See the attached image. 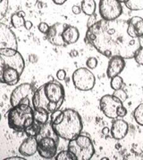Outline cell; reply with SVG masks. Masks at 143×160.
Wrapping results in <instances>:
<instances>
[{
  "mask_svg": "<svg viewBox=\"0 0 143 160\" xmlns=\"http://www.w3.org/2000/svg\"><path fill=\"white\" fill-rule=\"evenodd\" d=\"M55 158L57 160H77L76 157L69 149L60 151L58 154L56 155Z\"/></svg>",
  "mask_w": 143,
  "mask_h": 160,
  "instance_id": "cell-25",
  "label": "cell"
},
{
  "mask_svg": "<svg viewBox=\"0 0 143 160\" xmlns=\"http://www.w3.org/2000/svg\"><path fill=\"white\" fill-rule=\"evenodd\" d=\"M113 95H114L116 98H118L123 103L126 100H127V98H128V94H127L126 92L124 91V90H123L122 88L118 89V90H114Z\"/></svg>",
  "mask_w": 143,
  "mask_h": 160,
  "instance_id": "cell-27",
  "label": "cell"
},
{
  "mask_svg": "<svg viewBox=\"0 0 143 160\" xmlns=\"http://www.w3.org/2000/svg\"><path fill=\"white\" fill-rule=\"evenodd\" d=\"M49 114L46 109L41 108H34L33 109V117L34 120L39 122L41 125H45L49 119Z\"/></svg>",
  "mask_w": 143,
  "mask_h": 160,
  "instance_id": "cell-19",
  "label": "cell"
},
{
  "mask_svg": "<svg viewBox=\"0 0 143 160\" xmlns=\"http://www.w3.org/2000/svg\"><path fill=\"white\" fill-rule=\"evenodd\" d=\"M72 12H73V13L74 14H80V12H81V7L79 6H74L73 7H72Z\"/></svg>",
  "mask_w": 143,
  "mask_h": 160,
  "instance_id": "cell-35",
  "label": "cell"
},
{
  "mask_svg": "<svg viewBox=\"0 0 143 160\" xmlns=\"http://www.w3.org/2000/svg\"><path fill=\"white\" fill-rule=\"evenodd\" d=\"M57 142L51 137H43L38 141V153L43 158L50 159L56 157Z\"/></svg>",
  "mask_w": 143,
  "mask_h": 160,
  "instance_id": "cell-10",
  "label": "cell"
},
{
  "mask_svg": "<svg viewBox=\"0 0 143 160\" xmlns=\"http://www.w3.org/2000/svg\"><path fill=\"white\" fill-rule=\"evenodd\" d=\"M127 32L132 38H143V18L134 16L128 21Z\"/></svg>",
  "mask_w": 143,
  "mask_h": 160,
  "instance_id": "cell-16",
  "label": "cell"
},
{
  "mask_svg": "<svg viewBox=\"0 0 143 160\" xmlns=\"http://www.w3.org/2000/svg\"><path fill=\"white\" fill-rule=\"evenodd\" d=\"M80 7H81V12L84 14L88 16H91L96 12L97 5L95 0H82Z\"/></svg>",
  "mask_w": 143,
  "mask_h": 160,
  "instance_id": "cell-20",
  "label": "cell"
},
{
  "mask_svg": "<svg viewBox=\"0 0 143 160\" xmlns=\"http://www.w3.org/2000/svg\"><path fill=\"white\" fill-rule=\"evenodd\" d=\"M57 78L58 80H64L66 78V72L64 69H59L57 72Z\"/></svg>",
  "mask_w": 143,
  "mask_h": 160,
  "instance_id": "cell-33",
  "label": "cell"
},
{
  "mask_svg": "<svg viewBox=\"0 0 143 160\" xmlns=\"http://www.w3.org/2000/svg\"><path fill=\"white\" fill-rule=\"evenodd\" d=\"M98 12L102 20H117L123 13V6L119 0H99Z\"/></svg>",
  "mask_w": 143,
  "mask_h": 160,
  "instance_id": "cell-8",
  "label": "cell"
},
{
  "mask_svg": "<svg viewBox=\"0 0 143 160\" xmlns=\"http://www.w3.org/2000/svg\"><path fill=\"white\" fill-rule=\"evenodd\" d=\"M62 40L65 46L75 44L80 38V32L79 29L74 26L67 25L62 32Z\"/></svg>",
  "mask_w": 143,
  "mask_h": 160,
  "instance_id": "cell-18",
  "label": "cell"
},
{
  "mask_svg": "<svg viewBox=\"0 0 143 160\" xmlns=\"http://www.w3.org/2000/svg\"><path fill=\"white\" fill-rule=\"evenodd\" d=\"M129 130L128 123L122 118H115L111 126V135L115 140H122L125 137Z\"/></svg>",
  "mask_w": 143,
  "mask_h": 160,
  "instance_id": "cell-15",
  "label": "cell"
},
{
  "mask_svg": "<svg viewBox=\"0 0 143 160\" xmlns=\"http://www.w3.org/2000/svg\"><path fill=\"white\" fill-rule=\"evenodd\" d=\"M10 68H15L23 72L25 62L23 55L16 49L2 48L0 49V83H2L3 73Z\"/></svg>",
  "mask_w": 143,
  "mask_h": 160,
  "instance_id": "cell-6",
  "label": "cell"
},
{
  "mask_svg": "<svg viewBox=\"0 0 143 160\" xmlns=\"http://www.w3.org/2000/svg\"><path fill=\"white\" fill-rule=\"evenodd\" d=\"M121 3H125L126 1H128V0H119Z\"/></svg>",
  "mask_w": 143,
  "mask_h": 160,
  "instance_id": "cell-40",
  "label": "cell"
},
{
  "mask_svg": "<svg viewBox=\"0 0 143 160\" xmlns=\"http://www.w3.org/2000/svg\"><path fill=\"white\" fill-rule=\"evenodd\" d=\"M32 92V86L29 83H24L20 86H16L14 91L12 92L10 96V103L12 107H14L22 102L25 98H28Z\"/></svg>",
  "mask_w": 143,
  "mask_h": 160,
  "instance_id": "cell-12",
  "label": "cell"
},
{
  "mask_svg": "<svg viewBox=\"0 0 143 160\" xmlns=\"http://www.w3.org/2000/svg\"><path fill=\"white\" fill-rule=\"evenodd\" d=\"M40 131H41V124L35 120L31 125H30L24 130L28 136H33V137H37L40 133Z\"/></svg>",
  "mask_w": 143,
  "mask_h": 160,
  "instance_id": "cell-22",
  "label": "cell"
},
{
  "mask_svg": "<svg viewBox=\"0 0 143 160\" xmlns=\"http://www.w3.org/2000/svg\"><path fill=\"white\" fill-rule=\"evenodd\" d=\"M124 85V80L122 78V77L120 76H115L113 78H111V83H110V86L111 88L113 90H118L122 88V86Z\"/></svg>",
  "mask_w": 143,
  "mask_h": 160,
  "instance_id": "cell-26",
  "label": "cell"
},
{
  "mask_svg": "<svg viewBox=\"0 0 143 160\" xmlns=\"http://www.w3.org/2000/svg\"><path fill=\"white\" fill-rule=\"evenodd\" d=\"M74 86L80 91H91L94 88L96 78L91 71L86 68H79L72 77Z\"/></svg>",
  "mask_w": 143,
  "mask_h": 160,
  "instance_id": "cell-7",
  "label": "cell"
},
{
  "mask_svg": "<svg viewBox=\"0 0 143 160\" xmlns=\"http://www.w3.org/2000/svg\"><path fill=\"white\" fill-rule=\"evenodd\" d=\"M128 21H97L86 32L85 41L106 57L120 56L132 59L141 46L140 38H132L127 32Z\"/></svg>",
  "mask_w": 143,
  "mask_h": 160,
  "instance_id": "cell-1",
  "label": "cell"
},
{
  "mask_svg": "<svg viewBox=\"0 0 143 160\" xmlns=\"http://www.w3.org/2000/svg\"><path fill=\"white\" fill-rule=\"evenodd\" d=\"M86 66L91 69H94L97 68V60L95 57H90L87 59L86 61Z\"/></svg>",
  "mask_w": 143,
  "mask_h": 160,
  "instance_id": "cell-30",
  "label": "cell"
},
{
  "mask_svg": "<svg viewBox=\"0 0 143 160\" xmlns=\"http://www.w3.org/2000/svg\"><path fill=\"white\" fill-rule=\"evenodd\" d=\"M0 121H1V114H0Z\"/></svg>",
  "mask_w": 143,
  "mask_h": 160,
  "instance_id": "cell-42",
  "label": "cell"
},
{
  "mask_svg": "<svg viewBox=\"0 0 143 160\" xmlns=\"http://www.w3.org/2000/svg\"><path fill=\"white\" fill-rule=\"evenodd\" d=\"M64 88L56 81H50L39 87L32 95L34 108L46 109L48 113L58 110L64 101Z\"/></svg>",
  "mask_w": 143,
  "mask_h": 160,
  "instance_id": "cell-2",
  "label": "cell"
},
{
  "mask_svg": "<svg viewBox=\"0 0 143 160\" xmlns=\"http://www.w3.org/2000/svg\"><path fill=\"white\" fill-rule=\"evenodd\" d=\"M63 119L60 123L51 125L52 130L58 137L66 141L74 140L82 131V120L78 111L73 109L63 110Z\"/></svg>",
  "mask_w": 143,
  "mask_h": 160,
  "instance_id": "cell-3",
  "label": "cell"
},
{
  "mask_svg": "<svg viewBox=\"0 0 143 160\" xmlns=\"http://www.w3.org/2000/svg\"><path fill=\"white\" fill-rule=\"evenodd\" d=\"M19 152L23 157H31L38 152L37 137L28 136L19 147Z\"/></svg>",
  "mask_w": 143,
  "mask_h": 160,
  "instance_id": "cell-17",
  "label": "cell"
},
{
  "mask_svg": "<svg viewBox=\"0 0 143 160\" xmlns=\"http://www.w3.org/2000/svg\"><path fill=\"white\" fill-rule=\"evenodd\" d=\"M6 160H25V158L22 157H10V158H6Z\"/></svg>",
  "mask_w": 143,
  "mask_h": 160,
  "instance_id": "cell-38",
  "label": "cell"
},
{
  "mask_svg": "<svg viewBox=\"0 0 143 160\" xmlns=\"http://www.w3.org/2000/svg\"><path fill=\"white\" fill-rule=\"evenodd\" d=\"M12 48L17 50L18 45L15 34L6 24L0 22V49Z\"/></svg>",
  "mask_w": 143,
  "mask_h": 160,
  "instance_id": "cell-11",
  "label": "cell"
},
{
  "mask_svg": "<svg viewBox=\"0 0 143 160\" xmlns=\"http://www.w3.org/2000/svg\"><path fill=\"white\" fill-rule=\"evenodd\" d=\"M134 60H135V62L138 63V64H140V66H143V47L142 46H140V49L136 52V53H135V55H134Z\"/></svg>",
  "mask_w": 143,
  "mask_h": 160,
  "instance_id": "cell-29",
  "label": "cell"
},
{
  "mask_svg": "<svg viewBox=\"0 0 143 160\" xmlns=\"http://www.w3.org/2000/svg\"><path fill=\"white\" fill-rule=\"evenodd\" d=\"M126 115H127V109L123 105V106H120L118 109H117V116H118V118H123L124 117H125Z\"/></svg>",
  "mask_w": 143,
  "mask_h": 160,
  "instance_id": "cell-32",
  "label": "cell"
},
{
  "mask_svg": "<svg viewBox=\"0 0 143 160\" xmlns=\"http://www.w3.org/2000/svg\"><path fill=\"white\" fill-rule=\"evenodd\" d=\"M66 26H67V24L58 22L54 24L53 26L49 28V30L47 33V39L49 40V42L51 44L58 46H65L63 40H62L61 35H62V32Z\"/></svg>",
  "mask_w": 143,
  "mask_h": 160,
  "instance_id": "cell-13",
  "label": "cell"
},
{
  "mask_svg": "<svg viewBox=\"0 0 143 160\" xmlns=\"http://www.w3.org/2000/svg\"><path fill=\"white\" fill-rule=\"evenodd\" d=\"M7 121L9 127L15 131H24L34 122L33 109L30 106L29 97L8 111Z\"/></svg>",
  "mask_w": 143,
  "mask_h": 160,
  "instance_id": "cell-4",
  "label": "cell"
},
{
  "mask_svg": "<svg viewBox=\"0 0 143 160\" xmlns=\"http://www.w3.org/2000/svg\"><path fill=\"white\" fill-rule=\"evenodd\" d=\"M101 159H102V160H108V158H102Z\"/></svg>",
  "mask_w": 143,
  "mask_h": 160,
  "instance_id": "cell-41",
  "label": "cell"
},
{
  "mask_svg": "<svg viewBox=\"0 0 143 160\" xmlns=\"http://www.w3.org/2000/svg\"><path fill=\"white\" fill-rule=\"evenodd\" d=\"M24 17H25V12L23 11H19L14 13L11 17L13 26L18 29H20L22 27H24V22H25Z\"/></svg>",
  "mask_w": 143,
  "mask_h": 160,
  "instance_id": "cell-21",
  "label": "cell"
},
{
  "mask_svg": "<svg viewBox=\"0 0 143 160\" xmlns=\"http://www.w3.org/2000/svg\"><path fill=\"white\" fill-rule=\"evenodd\" d=\"M125 67V61L120 56H113L110 58L107 69V75L108 78H113L115 76H119Z\"/></svg>",
  "mask_w": 143,
  "mask_h": 160,
  "instance_id": "cell-14",
  "label": "cell"
},
{
  "mask_svg": "<svg viewBox=\"0 0 143 160\" xmlns=\"http://www.w3.org/2000/svg\"><path fill=\"white\" fill-rule=\"evenodd\" d=\"M97 22V17H96V15H95V13H94L93 15L90 16V19H89V21H88V22H87V27L90 28L91 26H92L93 24H95Z\"/></svg>",
  "mask_w": 143,
  "mask_h": 160,
  "instance_id": "cell-34",
  "label": "cell"
},
{
  "mask_svg": "<svg viewBox=\"0 0 143 160\" xmlns=\"http://www.w3.org/2000/svg\"><path fill=\"white\" fill-rule=\"evenodd\" d=\"M124 104L118 98L113 94H107L99 101V109L103 112V114L111 119H115L118 118L117 109L123 106Z\"/></svg>",
  "mask_w": 143,
  "mask_h": 160,
  "instance_id": "cell-9",
  "label": "cell"
},
{
  "mask_svg": "<svg viewBox=\"0 0 143 160\" xmlns=\"http://www.w3.org/2000/svg\"><path fill=\"white\" fill-rule=\"evenodd\" d=\"M32 26H33V24H32V22L30 21H25V22H24V28L27 29V30H30V29L32 28Z\"/></svg>",
  "mask_w": 143,
  "mask_h": 160,
  "instance_id": "cell-36",
  "label": "cell"
},
{
  "mask_svg": "<svg viewBox=\"0 0 143 160\" xmlns=\"http://www.w3.org/2000/svg\"><path fill=\"white\" fill-rule=\"evenodd\" d=\"M124 5L132 11L143 10V0H128L124 3Z\"/></svg>",
  "mask_w": 143,
  "mask_h": 160,
  "instance_id": "cell-23",
  "label": "cell"
},
{
  "mask_svg": "<svg viewBox=\"0 0 143 160\" xmlns=\"http://www.w3.org/2000/svg\"><path fill=\"white\" fill-rule=\"evenodd\" d=\"M133 118L138 125L143 126V103H140L133 111Z\"/></svg>",
  "mask_w": 143,
  "mask_h": 160,
  "instance_id": "cell-24",
  "label": "cell"
},
{
  "mask_svg": "<svg viewBox=\"0 0 143 160\" xmlns=\"http://www.w3.org/2000/svg\"><path fill=\"white\" fill-rule=\"evenodd\" d=\"M56 5H57V6H62V5H63L67 0H52Z\"/></svg>",
  "mask_w": 143,
  "mask_h": 160,
  "instance_id": "cell-37",
  "label": "cell"
},
{
  "mask_svg": "<svg viewBox=\"0 0 143 160\" xmlns=\"http://www.w3.org/2000/svg\"><path fill=\"white\" fill-rule=\"evenodd\" d=\"M49 25L47 24V22H40L39 24V26H38V29L40 30V32L42 33V34H46L48 32V30H49Z\"/></svg>",
  "mask_w": 143,
  "mask_h": 160,
  "instance_id": "cell-31",
  "label": "cell"
},
{
  "mask_svg": "<svg viewBox=\"0 0 143 160\" xmlns=\"http://www.w3.org/2000/svg\"><path fill=\"white\" fill-rule=\"evenodd\" d=\"M8 9V0H0V21L5 17Z\"/></svg>",
  "mask_w": 143,
  "mask_h": 160,
  "instance_id": "cell-28",
  "label": "cell"
},
{
  "mask_svg": "<svg viewBox=\"0 0 143 160\" xmlns=\"http://www.w3.org/2000/svg\"><path fill=\"white\" fill-rule=\"evenodd\" d=\"M68 149L77 160H90L95 154V148L91 137L81 132L75 139L69 141Z\"/></svg>",
  "mask_w": 143,
  "mask_h": 160,
  "instance_id": "cell-5",
  "label": "cell"
},
{
  "mask_svg": "<svg viewBox=\"0 0 143 160\" xmlns=\"http://www.w3.org/2000/svg\"><path fill=\"white\" fill-rule=\"evenodd\" d=\"M102 133L104 135H108L109 133V128L108 127H104L102 129Z\"/></svg>",
  "mask_w": 143,
  "mask_h": 160,
  "instance_id": "cell-39",
  "label": "cell"
}]
</instances>
